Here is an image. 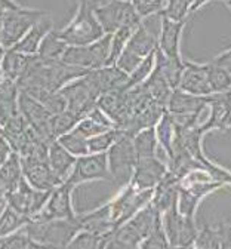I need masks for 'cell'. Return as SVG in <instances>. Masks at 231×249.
<instances>
[{"label":"cell","mask_w":231,"mask_h":249,"mask_svg":"<svg viewBox=\"0 0 231 249\" xmlns=\"http://www.w3.org/2000/svg\"><path fill=\"white\" fill-rule=\"evenodd\" d=\"M46 15L48 14L43 11L27 9L22 6L6 11L3 18L2 36H0V45L5 49L14 48L27 35V31Z\"/></svg>","instance_id":"obj_6"},{"label":"cell","mask_w":231,"mask_h":249,"mask_svg":"<svg viewBox=\"0 0 231 249\" xmlns=\"http://www.w3.org/2000/svg\"><path fill=\"white\" fill-rule=\"evenodd\" d=\"M161 223L171 248H190L195 243L199 230L194 224V218L182 215L178 211V206L163 212Z\"/></svg>","instance_id":"obj_8"},{"label":"cell","mask_w":231,"mask_h":249,"mask_svg":"<svg viewBox=\"0 0 231 249\" xmlns=\"http://www.w3.org/2000/svg\"><path fill=\"white\" fill-rule=\"evenodd\" d=\"M27 234L43 248H67L71 239L82 230L76 218H58V220H28L25 224Z\"/></svg>","instance_id":"obj_2"},{"label":"cell","mask_w":231,"mask_h":249,"mask_svg":"<svg viewBox=\"0 0 231 249\" xmlns=\"http://www.w3.org/2000/svg\"><path fill=\"white\" fill-rule=\"evenodd\" d=\"M212 95L200 97L193 93L175 89L169 98L166 110L174 116H188V117H200L202 110L209 106Z\"/></svg>","instance_id":"obj_17"},{"label":"cell","mask_w":231,"mask_h":249,"mask_svg":"<svg viewBox=\"0 0 231 249\" xmlns=\"http://www.w3.org/2000/svg\"><path fill=\"white\" fill-rule=\"evenodd\" d=\"M35 195H36V192H33L30 189L27 178L24 175L19 179V184L17 189L12 192H8L5 197H6L9 206H12L15 211H18L19 213H24L27 216H31V208H33V202H35Z\"/></svg>","instance_id":"obj_26"},{"label":"cell","mask_w":231,"mask_h":249,"mask_svg":"<svg viewBox=\"0 0 231 249\" xmlns=\"http://www.w3.org/2000/svg\"><path fill=\"white\" fill-rule=\"evenodd\" d=\"M168 166L164 165L156 156L150 158H141L137 162L134 177L129 184L137 187L138 190H150L163 179V177L168 174Z\"/></svg>","instance_id":"obj_14"},{"label":"cell","mask_w":231,"mask_h":249,"mask_svg":"<svg viewBox=\"0 0 231 249\" xmlns=\"http://www.w3.org/2000/svg\"><path fill=\"white\" fill-rule=\"evenodd\" d=\"M119 135H120V129L111 128L103 134H98L95 137L88 138L89 153H106V151H108V148L116 142Z\"/></svg>","instance_id":"obj_35"},{"label":"cell","mask_w":231,"mask_h":249,"mask_svg":"<svg viewBox=\"0 0 231 249\" xmlns=\"http://www.w3.org/2000/svg\"><path fill=\"white\" fill-rule=\"evenodd\" d=\"M6 196V189H5V185L2 184V181H0V197H3Z\"/></svg>","instance_id":"obj_49"},{"label":"cell","mask_w":231,"mask_h":249,"mask_svg":"<svg viewBox=\"0 0 231 249\" xmlns=\"http://www.w3.org/2000/svg\"><path fill=\"white\" fill-rule=\"evenodd\" d=\"M111 39L113 35H106L104 37L90 45H83V46L69 45L61 61H64L65 64L80 67L85 70H95V69L106 67L110 56Z\"/></svg>","instance_id":"obj_5"},{"label":"cell","mask_w":231,"mask_h":249,"mask_svg":"<svg viewBox=\"0 0 231 249\" xmlns=\"http://www.w3.org/2000/svg\"><path fill=\"white\" fill-rule=\"evenodd\" d=\"M108 169L111 179L120 185H127L132 181L138 162V156L134 145V137L120 131L116 142L108 148Z\"/></svg>","instance_id":"obj_3"},{"label":"cell","mask_w":231,"mask_h":249,"mask_svg":"<svg viewBox=\"0 0 231 249\" xmlns=\"http://www.w3.org/2000/svg\"><path fill=\"white\" fill-rule=\"evenodd\" d=\"M28 220H30V216L19 213L12 206H8L6 209H3L2 215H0V236L14 233L15 230L25 226Z\"/></svg>","instance_id":"obj_31"},{"label":"cell","mask_w":231,"mask_h":249,"mask_svg":"<svg viewBox=\"0 0 231 249\" xmlns=\"http://www.w3.org/2000/svg\"><path fill=\"white\" fill-rule=\"evenodd\" d=\"M190 14V3L187 0H166L163 11L160 12V17L174 21H187Z\"/></svg>","instance_id":"obj_39"},{"label":"cell","mask_w":231,"mask_h":249,"mask_svg":"<svg viewBox=\"0 0 231 249\" xmlns=\"http://www.w3.org/2000/svg\"><path fill=\"white\" fill-rule=\"evenodd\" d=\"M43 248L40 243L33 240L25 230H21L15 234H6V237L0 239V249H39Z\"/></svg>","instance_id":"obj_33"},{"label":"cell","mask_w":231,"mask_h":249,"mask_svg":"<svg viewBox=\"0 0 231 249\" xmlns=\"http://www.w3.org/2000/svg\"><path fill=\"white\" fill-rule=\"evenodd\" d=\"M208 71H209V83L213 93H224L231 90V74L225 69L219 67L212 61L208 64Z\"/></svg>","instance_id":"obj_32"},{"label":"cell","mask_w":231,"mask_h":249,"mask_svg":"<svg viewBox=\"0 0 231 249\" xmlns=\"http://www.w3.org/2000/svg\"><path fill=\"white\" fill-rule=\"evenodd\" d=\"M122 2H132V0H122Z\"/></svg>","instance_id":"obj_54"},{"label":"cell","mask_w":231,"mask_h":249,"mask_svg":"<svg viewBox=\"0 0 231 249\" xmlns=\"http://www.w3.org/2000/svg\"><path fill=\"white\" fill-rule=\"evenodd\" d=\"M36 55L37 53L28 55V53L18 52L15 49H8L2 61V73L6 74L14 82L19 80L25 74L28 67L33 64V61L36 59Z\"/></svg>","instance_id":"obj_24"},{"label":"cell","mask_w":231,"mask_h":249,"mask_svg":"<svg viewBox=\"0 0 231 249\" xmlns=\"http://www.w3.org/2000/svg\"><path fill=\"white\" fill-rule=\"evenodd\" d=\"M14 2H15V3H18L19 6H22V5H24V0H14Z\"/></svg>","instance_id":"obj_52"},{"label":"cell","mask_w":231,"mask_h":249,"mask_svg":"<svg viewBox=\"0 0 231 249\" xmlns=\"http://www.w3.org/2000/svg\"><path fill=\"white\" fill-rule=\"evenodd\" d=\"M3 206H5V199H3V197H0V211L3 209Z\"/></svg>","instance_id":"obj_51"},{"label":"cell","mask_w":231,"mask_h":249,"mask_svg":"<svg viewBox=\"0 0 231 249\" xmlns=\"http://www.w3.org/2000/svg\"><path fill=\"white\" fill-rule=\"evenodd\" d=\"M107 240L100 236L95 234L89 230H80L69 243L67 248H79V249H95V248H106Z\"/></svg>","instance_id":"obj_37"},{"label":"cell","mask_w":231,"mask_h":249,"mask_svg":"<svg viewBox=\"0 0 231 249\" xmlns=\"http://www.w3.org/2000/svg\"><path fill=\"white\" fill-rule=\"evenodd\" d=\"M93 179H111V174L108 169V156L106 153H89L76 160L74 168L67 178L71 187L79 184L93 181Z\"/></svg>","instance_id":"obj_12"},{"label":"cell","mask_w":231,"mask_h":249,"mask_svg":"<svg viewBox=\"0 0 231 249\" xmlns=\"http://www.w3.org/2000/svg\"><path fill=\"white\" fill-rule=\"evenodd\" d=\"M178 89L200 97L212 95L213 92L209 83L208 64H195L191 61H184V70Z\"/></svg>","instance_id":"obj_15"},{"label":"cell","mask_w":231,"mask_h":249,"mask_svg":"<svg viewBox=\"0 0 231 249\" xmlns=\"http://www.w3.org/2000/svg\"><path fill=\"white\" fill-rule=\"evenodd\" d=\"M140 25H124L122 28H119L116 33H113V39H111V49H110V56L107 61V66H114L120 53L123 52L124 46L127 45L129 39L134 35V31L138 28Z\"/></svg>","instance_id":"obj_30"},{"label":"cell","mask_w":231,"mask_h":249,"mask_svg":"<svg viewBox=\"0 0 231 249\" xmlns=\"http://www.w3.org/2000/svg\"><path fill=\"white\" fill-rule=\"evenodd\" d=\"M86 79L95 88V90L100 93L111 92V90H126L129 82V73L114 66H106L101 69L89 70L86 73Z\"/></svg>","instance_id":"obj_16"},{"label":"cell","mask_w":231,"mask_h":249,"mask_svg":"<svg viewBox=\"0 0 231 249\" xmlns=\"http://www.w3.org/2000/svg\"><path fill=\"white\" fill-rule=\"evenodd\" d=\"M22 162H21V156L19 153L14 151L9 154V158L6 159V162L0 166V181L5 185L6 193L15 190L19 179L22 178Z\"/></svg>","instance_id":"obj_27"},{"label":"cell","mask_w":231,"mask_h":249,"mask_svg":"<svg viewBox=\"0 0 231 249\" xmlns=\"http://www.w3.org/2000/svg\"><path fill=\"white\" fill-rule=\"evenodd\" d=\"M156 135H157V140H159L160 145L163 147L164 154H166L168 165H169L172 156H174V142H175V138H177V124H175V120H174L172 114L168 110H164L160 120L157 122Z\"/></svg>","instance_id":"obj_25"},{"label":"cell","mask_w":231,"mask_h":249,"mask_svg":"<svg viewBox=\"0 0 231 249\" xmlns=\"http://www.w3.org/2000/svg\"><path fill=\"white\" fill-rule=\"evenodd\" d=\"M225 2H227V0H225Z\"/></svg>","instance_id":"obj_55"},{"label":"cell","mask_w":231,"mask_h":249,"mask_svg":"<svg viewBox=\"0 0 231 249\" xmlns=\"http://www.w3.org/2000/svg\"><path fill=\"white\" fill-rule=\"evenodd\" d=\"M141 248H144V249H164V248H171L168 236H166V233H164V229H163L161 213L159 216V220H157L154 229L151 230V233L141 243Z\"/></svg>","instance_id":"obj_40"},{"label":"cell","mask_w":231,"mask_h":249,"mask_svg":"<svg viewBox=\"0 0 231 249\" xmlns=\"http://www.w3.org/2000/svg\"><path fill=\"white\" fill-rule=\"evenodd\" d=\"M55 33L67 45L76 46L90 45L106 36L104 28L96 19L93 9L88 5L86 0H77V11L73 19Z\"/></svg>","instance_id":"obj_1"},{"label":"cell","mask_w":231,"mask_h":249,"mask_svg":"<svg viewBox=\"0 0 231 249\" xmlns=\"http://www.w3.org/2000/svg\"><path fill=\"white\" fill-rule=\"evenodd\" d=\"M15 8H19V5L15 3L14 0H0V11H9Z\"/></svg>","instance_id":"obj_46"},{"label":"cell","mask_w":231,"mask_h":249,"mask_svg":"<svg viewBox=\"0 0 231 249\" xmlns=\"http://www.w3.org/2000/svg\"><path fill=\"white\" fill-rule=\"evenodd\" d=\"M86 2H88V5H89L92 9H96V8H100V6L108 3L110 0H86Z\"/></svg>","instance_id":"obj_47"},{"label":"cell","mask_w":231,"mask_h":249,"mask_svg":"<svg viewBox=\"0 0 231 249\" xmlns=\"http://www.w3.org/2000/svg\"><path fill=\"white\" fill-rule=\"evenodd\" d=\"M178 196H179V178L168 171L163 179L154 187V193L151 203L160 212H166L168 209L178 206Z\"/></svg>","instance_id":"obj_20"},{"label":"cell","mask_w":231,"mask_h":249,"mask_svg":"<svg viewBox=\"0 0 231 249\" xmlns=\"http://www.w3.org/2000/svg\"><path fill=\"white\" fill-rule=\"evenodd\" d=\"M3 55H5V48L0 45V67H2V61H3Z\"/></svg>","instance_id":"obj_50"},{"label":"cell","mask_w":231,"mask_h":249,"mask_svg":"<svg viewBox=\"0 0 231 249\" xmlns=\"http://www.w3.org/2000/svg\"><path fill=\"white\" fill-rule=\"evenodd\" d=\"M195 248H231V224L203 227L197 233Z\"/></svg>","instance_id":"obj_22"},{"label":"cell","mask_w":231,"mask_h":249,"mask_svg":"<svg viewBox=\"0 0 231 249\" xmlns=\"http://www.w3.org/2000/svg\"><path fill=\"white\" fill-rule=\"evenodd\" d=\"M93 12L106 35H113L124 25H140L142 22V18L138 15L132 2L110 0L108 3L93 9Z\"/></svg>","instance_id":"obj_7"},{"label":"cell","mask_w":231,"mask_h":249,"mask_svg":"<svg viewBox=\"0 0 231 249\" xmlns=\"http://www.w3.org/2000/svg\"><path fill=\"white\" fill-rule=\"evenodd\" d=\"M157 141L159 140H157L154 126L138 131L134 135V145H135V151H137L138 159L150 158V156H156Z\"/></svg>","instance_id":"obj_29"},{"label":"cell","mask_w":231,"mask_h":249,"mask_svg":"<svg viewBox=\"0 0 231 249\" xmlns=\"http://www.w3.org/2000/svg\"><path fill=\"white\" fill-rule=\"evenodd\" d=\"M187 21H174L169 18L160 17V36H159V49L175 61H182L179 55V42L182 30Z\"/></svg>","instance_id":"obj_19"},{"label":"cell","mask_w":231,"mask_h":249,"mask_svg":"<svg viewBox=\"0 0 231 249\" xmlns=\"http://www.w3.org/2000/svg\"><path fill=\"white\" fill-rule=\"evenodd\" d=\"M82 120L80 116H77L76 113L70 111V110H64L58 114H53L52 119V126H53V134L55 137H61L64 134H67L70 131H73L76 128V124Z\"/></svg>","instance_id":"obj_34"},{"label":"cell","mask_w":231,"mask_h":249,"mask_svg":"<svg viewBox=\"0 0 231 249\" xmlns=\"http://www.w3.org/2000/svg\"><path fill=\"white\" fill-rule=\"evenodd\" d=\"M11 144L3 138V137H0V166H2L6 159L9 158V154H11Z\"/></svg>","instance_id":"obj_44"},{"label":"cell","mask_w":231,"mask_h":249,"mask_svg":"<svg viewBox=\"0 0 231 249\" xmlns=\"http://www.w3.org/2000/svg\"><path fill=\"white\" fill-rule=\"evenodd\" d=\"M18 108L19 113L24 116V119L30 123V126L35 129L48 144L56 140L53 134L52 119L53 114L37 100L30 97L28 93L21 92L18 95Z\"/></svg>","instance_id":"obj_10"},{"label":"cell","mask_w":231,"mask_h":249,"mask_svg":"<svg viewBox=\"0 0 231 249\" xmlns=\"http://www.w3.org/2000/svg\"><path fill=\"white\" fill-rule=\"evenodd\" d=\"M166 0H132V5L135 6L138 15L144 19L153 15H157L163 11Z\"/></svg>","instance_id":"obj_42"},{"label":"cell","mask_w":231,"mask_h":249,"mask_svg":"<svg viewBox=\"0 0 231 249\" xmlns=\"http://www.w3.org/2000/svg\"><path fill=\"white\" fill-rule=\"evenodd\" d=\"M154 64H156V51L151 52L141 64L129 74V82H127V86H126V90L135 88L141 83H144L147 80V77L153 73L154 70Z\"/></svg>","instance_id":"obj_36"},{"label":"cell","mask_w":231,"mask_h":249,"mask_svg":"<svg viewBox=\"0 0 231 249\" xmlns=\"http://www.w3.org/2000/svg\"><path fill=\"white\" fill-rule=\"evenodd\" d=\"M6 11H0V36H2V30H3V18H5Z\"/></svg>","instance_id":"obj_48"},{"label":"cell","mask_w":231,"mask_h":249,"mask_svg":"<svg viewBox=\"0 0 231 249\" xmlns=\"http://www.w3.org/2000/svg\"><path fill=\"white\" fill-rule=\"evenodd\" d=\"M227 5H228V8L231 9V0H227Z\"/></svg>","instance_id":"obj_53"},{"label":"cell","mask_w":231,"mask_h":249,"mask_svg":"<svg viewBox=\"0 0 231 249\" xmlns=\"http://www.w3.org/2000/svg\"><path fill=\"white\" fill-rule=\"evenodd\" d=\"M74 187L69 182H62L61 185L55 187L48 199L46 205L40 212L30 216L31 220H58V218H76L73 208H71V192Z\"/></svg>","instance_id":"obj_13"},{"label":"cell","mask_w":231,"mask_h":249,"mask_svg":"<svg viewBox=\"0 0 231 249\" xmlns=\"http://www.w3.org/2000/svg\"><path fill=\"white\" fill-rule=\"evenodd\" d=\"M59 93L65 98L67 110L76 113L82 119L96 107V101L100 98V93L86 79V74L62 86L59 89Z\"/></svg>","instance_id":"obj_9"},{"label":"cell","mask_w":231,"mask_h":249,"mask_svg":"<svg viewBox=\"0 0 231 249\" xmlns=\"http://www.w3.org/2000/svg\"><path fill=\"white\" fill-rule=\"evenodd\" d=\"M58 142L67 148L71 154L74 156H85L89 154V147H88V138L70 131L67 134H64L56 138Z\"/></svg>","instance_id":"obj_38"},{"label":"cell","mask_w":231,"mask_h":249,"mask_svg":"<svg viewBox=\"0 0 231 249\" xmlns=\"http://www.w3.org/2000/svg\"><path fill=\"white\" fill-rule=\"evenodd\" d=\"M157 46L159 39L156 31L150 30V27L142 19L140 27L134 31V35L124 46L123 52L120 53L116 66L130 74L151 52L157 49Z\"/></svg>","instance_id":"obj_4"},{"label":"cell","mask_w":231,"mask_h":249,"mask_svg":"<svg viewBox=\"0 0 231 249\" xmlns=\"http://www.w3.org/2000/svg\"><path fill=\"white\" fill-rule=\"evenodd\" d=\"M67 48H69V45L64 40H61L56 36L55 30H52L43 37V40L39 46L37 55L45 61H59Z\"/></svg>","instance_id":"obj_28"},{"label":"cell","mask_w":231,"mask_h":249,"mask_svg":"<svg viewBox=\"0 0 231 249\" xmlns=\"http://www.w3.org/2000/svg\"><path fill=\"white\" fill-rule=\"evenodd\" d=\"M111 128L108 126H104V124H101L100 122H96L95 119L89 117V116H85L77 124H76V128L73 129V132L85 137V138H90V137H95L98 134H103L106 131H108Z\"/></svg>","instance_id":"obj_41"},{"label":"cell","mask_w":231,"mask_h":249,"mask_svg":"<svg viewBox=\"0 0 231 249\" xmlns=\"http://www.w3.org/2000/svg\"><path fill=\"white\" fill-rule=\"evenodd\" d=\"M211 113L205 123L200 124L203 134L212 129H228L231 128V93H213L209 101Z\"/></svg>","instance_id":"obj_18"},{"label":"cell","mask_w":231,"mask_h":249,"mask_svg":"<svg viewBox=\"0 0 231 249\" xmlns=\"http://www.w3.org/2000/svg\"><path fill=\"white\" fill-rule=\"evenodd\" d=\"M49 31H52V21L46 15L33 25L27 31V35L11 49H15L18 52L28 53V55H35L39 52V46H40L43 37L49 33Z\"/></svg>","instance_id":"obj_21"},{"label":"cell","mask_w":231,"mask_h":249,"mask_svg":"<svg viewBox=\"0 0 231 249\" xmlns=\"http://www.w3.org/2000/svg\"><path fill=\"white\" fill-rule=\"evenodd\" d=\"M153 193H154V189L138 190L137 187H134L132 184H127V187L122 192V195L113 202H110L111 216H113L116 227L130 220L140 209L148 205L153 199Z\"/></svg>","instance_id":"obj_11"},{"label":"cell","mask_w":231,"mask_h":249,"mask_svg":"<svg viewBox=\"0 0 231 249\" xmlns=\"http://www.w3.org/2000/svg\"><path fill=\"white\" fill-rule=\"evenodd\" d=\"M213 62H215V64H218L219 67L225 69L231 74V49H228L227 52H224L219 56H216L213 59Z\"/></svg>","instance_id":"obj_43"},{"label":"cell","mask_w":231,"mask_h":249,"mask_svg":"<svg viewBox=\"0 0 231 249\" xmlns=\"http://www.w3.org/2000/svg\"><path fill=\"white\" fill-rule=\"evenodd\" d=\"M76 160L77 159L74 158V154H71L67 148L62 147L58 142V140H55L49 144V163H51L52 169L55 171V174L64 182L70 177Z\"/></svg>","instance_id":"obj_23"},{"label":"cell","mask_w":231,"mask_h":249,"mask_svg":"<svg viewBox=\"0 0 231 249\" xmlns=\"http://www.w3.org/2000/svg\"><path fill=\"white\" fill-rule=\"evenodd\" d=\"M187 2L190 3V11H191V14L193 12H195L197 9H200L203 5H206L209 0H187Z\"/></svg>","instance_id":"obj_45"}]
</instances>
